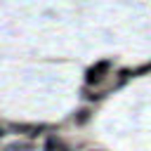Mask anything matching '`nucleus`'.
Here are the masks:
<instances>
[{
  "label": "nucleus",
  "mask_w": 151,
  "mask_h": 151,
  "mask_svg": "<svg viewBox=\"0 0 151 151\" xmlns=\"http://www.w3.org/2000/svg\"><path fill=\"white\" fill-rule=\"evenodd\" d=\"M109 66H111L109 61H99L94 68H90V71H87V83H90V85H92V83H94V85H99V83L106 78V71H109Z\"/></svg>",
  "instance_id": "obj_1"
},
{
  "label": "nucleus",
  "mask_w": 151,
  "mask_h": 151,
  "mask_svg": "<svg viewBox=\"0 0 151 151\" xmlns=\"http://www.w3.org/2000/svg\"><path fill=\"white\" fill-rule=\"evenodd\" d=\"M2 151H35V144H33L31 139H19V142L7 144Z\"/></svg>",
  "instance_id": "obj_2"
},
{
  "label": "nucleus",
  "mask_w": 151,
  "mask_h": 151,
  "mask_svg": "<svg viewBox=\"0 0 151 151\" xmlns=\"http://www.w3.org/2000/svg\"><path fill=\"white\" fill-rule=\"evenodd\" d=\"M42 151H71V149H68V146H66L59 137H54V134H52V137H47V139H45Z\"/></svg>",
  "instance_id": "obj_3"
},
{
  "label": "nucleus",
  "mask_w": 151,
  "mask_h": 151,
  "mask_svg": "<svg viewBox=\"0 0 151 151\" xmlns=\"http://www.w3.org/2000/svg\"><path fill=\"white\" fill-rule=\"evenodd\" d=\"M7 134V130H5V125H0V137H5Z\"/></svg>",
  "instance_id": "obj_4"
}]
</instances>
